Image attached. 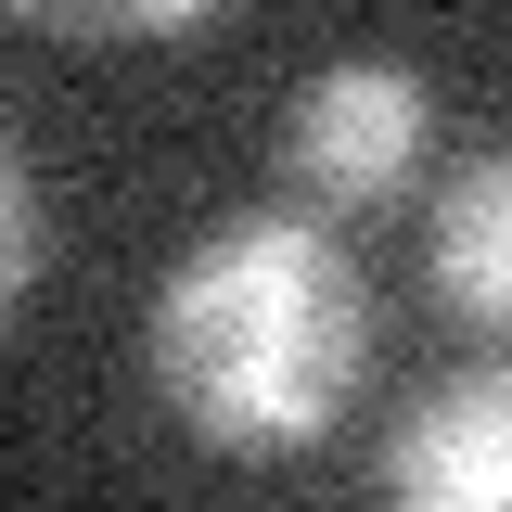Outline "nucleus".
<instances>
[{"label": "nucleus", "instance_id": "1", "mask_svg": "<svg viewBox=\"0 0 512 512\" xmlns=\"http://www.w3.org/2000/svg\"><path fill=\"white\" fill-rule=\"evenodd\" d=\"M384 359V320L359 256L333 244V218H218L167 269V295L141 320V372L154 410L218 461H295L320 448Z\"/></svg>", "mask_w": 512, "mask_h": 512}, {"label": "nucleus", "instance_id": "2", "mask_svg": "<svg viewBox=\"0 0 512 512\" xmlns=\"http://www.w3.org/2000/svg\"><path fill=\"white\" fill-rule=\"evenodd\" d=\"M423 141H436V90L410 64H320L308 90L282 103V205L295 218H372L423 180Z\"/></svg>", "mask_w": 512, "mask_h": 512}, {"label": "nucleus", "instance_id": "3", "mask_svg": "<svg viewBox=\"0 0 512 512\" xmlns=\"http://www.w3.org/2000/svg\"><path fill=\"white\" fill-rule=\"evenodd\" d=\"M372 487L397 512H500L512 500V384L474 372V384L410 397L372 448Z\"/></svg>", "mask_w": 512, "mask_h": 512}, {"label": "nucleus", "instance_id": "4", "mask_svg": "<svg viewBox=\"0 0 512 512\" xmlns=\"http://www.w3.org/2000/svg\"><path fill=\"white\" fill-rule=\"evenodd\" d=\"M423 256H436L448 320H512V167H500V154H474V167L448 180Z\"/></svg>", "mask_w": 512, "mask_h": 512}, {"label": "nucleus", "instance_id": "5", "mask_svg": "<svg viewBox=\"0 0 512 512\" xmlns=\"http://www.w3.org/2000/svg\"><path fill=\"white\" fill-rule=\"evenodd\" d=\"M0 13L13 26H52V39H192L231 0H0Z\"/></svg>", "mask_w": 512, "mask_h": 512}, {"label": "nucleus", "instance_id": "6", "mask_svg": "<svg viewBox=\"0 0 512 512\" xmlns=\"http://www.w3.org/2000/svg\"><path fill=\"white\" fill-rule=\"evenodd\" d=\"M39 256H52V218H39V180H26V154L0 141V320L39 295Z\"/></svg>", "mask_w": 512, "mask_h": 512}]
</instances>
